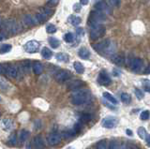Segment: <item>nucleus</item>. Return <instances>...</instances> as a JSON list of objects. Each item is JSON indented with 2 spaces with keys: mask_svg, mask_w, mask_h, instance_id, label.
Instances as JSON below:
<instances>
[{
  "mask_svg": "<svg viewBox=\"0 0 150 149\" xmlns=\"http://www.w3.org/2000/svg\"><path fill=\"white\" fill-rule=\"evenodd\" d=\"M90 99V92L86 89H78L75 90L71 97H70V101L73 105H82L87 102Z\"/></svg>",
  "mask_w": 150,
  "mask_h": 149,
  "instance_id": "f257e3e1",
  "label": "nucleus"
},
{
  "mask_svg": "<svg viewBox=\"0 0 150 149\" xmlns=\"http://www.w3.org/2000/svg\"><path fill=\"white\" fill-rule=\"evenodd\" d=\"M106 20V15L104 12H102L100 11L94 10L90 12L87 20V25L89 27H92L96 25L101 24V22Z\"/></svg>",
  "mask_w": 150,
  "mask_h": 149,
  "instance_id": "f03ea898",
  "label": "nucleus"
},
{
  "mask_svg": "<svg viewBox=\"0 0 150 149\" xmlns=\"http://www.w3.org/2000/svg\"><path fill=\"white\" fill-rule=\"evenodd\" d=\"M93 49L97 51L98 53L101 54H112V42L110 40H103L98 43H94L92 45Z\"/></svg>",
  "mask_w": 150,
  "mask_h": 149,
  "instance_id": "7ed1b4c3",
  "label": "nucleus"
},
{
  "mask_svg": "<svg viewBox=\"0 0 150 149\" xmlns=\"http://www.w3.org/2000/svg\"><path fill=\"white\" fill-rule=\"evenodd\" d=\"M105 32H106L105 27L101 24H98V25H96L90 27V33H89V36H90L91 40H97L98 39L102 38V37L105 35Z\"/></svg>",
  "mask_w": 150,
  "mask_h": 149,
  "instance_id": "20e7f679",
  "label": "nucleus"
},
{
  "mask_svg": "<svg viewBox=\"0 0 150 149\" xmlns=\"http://www.w3.org/2000/svg\"><path fill=\"white\" fill-rule=\"evenodd\" d=\"M1 29L2 30H6L11 32V34H16L18 32V25L16 24V22L14 20H6L1 21Z\"/></svg>",
  "mask_w": 150,
  "mask_h": 149,
  "instance_id": "39448f33",
  "label": "nucleus"
},
{
  "mask_svg": "<svg viewBox=\"0 0 150 149\" xmlns=\"http://www.w3.org/2000/svg\"><path fill=\"white\" fill-rule=\"evenodd\" d=\"M118 124V119L115 116H107L101 120V126L105 129H114Z\"/></svg>",
  "mask_w": 150,
  "mask_h": 149,
  "instance_id": "423d86ee",
  "label": "nucleus"
},
{
  "mask_svg": "<svg viewBox=\"0 0 150 149\" xmlns=\"http://www.w3.org/2000/svg\"><path fill=\"white\" fill-rule=\"evenodd\" d=\"M71 77V73H70L69 71H65V69H62V71H59L57 73L54 75V79L57 83H63L65 82H67L69 80V78Z\"/></svg>",
  "mask_w": 150,
  "mask_h": 149,
  "instance_id": "0eeeda50",
  "label": "nucleus"
},
{
  "mask_svg": "<svg viewBox=\"0 0 150 149\" xmlns=\"http://www.w3.org/2000/svg\"><path fill=\"white\" fill-rule=\"evenodd\" d=\"M144 61L141 58H132L129 61V68L133 72H139L143 68Z\"/></svg>",
  "mask_w": 150,
  "mask_h": 149,
  "instance_id": "6e6552de",
  "label": "nucleus"
},
{
  "mask_svg": "<svg viewBox=\"0 0 150 149\" xmlns=\"http://www.w3.org/2000/svg\"><path fill=\"white\" fill-rule=\"evenodd\" d=\"M23 48H25V52L29 53V54H34L39 51L40 43L36 40H30V41H27V42L25 44Z\"/></svg>",
  "mask_w": 150,
  "mask_h": 149,
  "instance_id": "1a4fd4ad",
  "label": "nucleus"
},
{
  "mask_svg": "<svg viewBox=\"0 0 150 149\" xmlns=\"http://www.w3.org/2000/svg\"><path fill=\"white\" fill-rule=\"evenodd\" d=\"M111 78L110 76L108 75V73L104 71H101L100 72L98 76V83H100V85H104V86H107L109 85L111 83Z\"/></svg>",
  "mask_w": 150,
  "mask_h": 149,
  "instance_id": "9d476101",
  "label": "nucleus"
},
{
  "mask_svg": "<svg viewBox=\"0 0 150 149\" xmlns=\"http://www.w3.org/2000/svg\"><path fill=\"white\" fill-rule=\"evenodd\" d=\"M31 144H32V146L36 149H43L45 147L44 140L42 138L41 135H37V136L33 138Z\"/></svg>",
  "mask_w": 150,
  "mask_h": 149,
  "instance_id": "9b49d317",
  "label": "nucleus"
},
{
  "mask_svg": "<svg viewBox=\"0 0 150 149\" xmlns=\"http://www.w3.org/2000/svg\"><path fill=\"white\" fill-rule=\"evenodd\" d=\"M47 142L51 146L57 145L61 142V136L57 133H51L47 136Z\"/></svg>",
  "mask_w": 150,
  "mask_h": 149,
  "instance_id": "f8f14e48",
  "label": "nucleus"
},
{
  "mask_svg": "<svg viewBox=\"0 0 150 149\" xmlns=\"http://www.w3.org/2000/svg\"><path fill=\"white\" fill-rule=\"evenodd\" d=\"M94 8H95V10H98V11H100L104 13H111L110 7L108 6V4L105 1H103V0H100V1L96 3L95 6H94Z\"/></svg>",
  "mask_w": 150,
  "mask_h": 149,
  "instance_id": "ddd939ff",
  "label": "nucleus"
},
{
  "mask_svg": "<svg viewBox=\"0 0 150 149\" xmlns=\"http://www.w3.org/2000/svg\"><path fill=\"white\" fill-rule=\"evenodd\" d=\"M83 85V83L80 80H74L72 82H70L68 85V89L69 90H78V88Z\"/></svg>",
  "mask_w": 150,
  "mask_h": 149,
  "instance_id": "4468645a",
  "label": "nucleus"
},
{
  "mask_svg": "<svg viewBox=\"0 0 150 149\" xmlns=\"http://www.w3.org/2000/svg\"><path fill=\"white\" fill-rule=\"evenodd\" d=\"M112 61L117 66H123L125 64V57L123 54H115L112 57Z\"/></svg>",
  "mask_w": 150,
  "mask_h": 149,
  "instance_id": "2eb2a0df",
  "label": "nucleus"
},
{
  "mask_svg": "<svg viewBox=\"0 0 150 149\" xmlns=\"http://www.w3.org/2000/svg\"><path fill=\"white\" fill-rule=\"evenodd\" d=\"M13 127V122L9 118H4L2 120V129L4 130H9Z\"/></svg>",
  "mask_w": 150,
  "mask_h": 149,
  "instance_id": "dca6fc26",
  "label": "nucleus"
},
{
  "mask_svg": "<svg viewBox=\"0 0 150 149\" xmlns=\"http://www.w3.org/2000/svg\"><path fill=\"white\" fill-rule=\"evenodd\" d=\"M78 54H79L80 57H81L82 59H84V60L88 59L89 56H90V53H89V51L86 47H82L81 49H80L78 51Z\"/></svg>",
  "mask_w": 150,
  "mask_h": 149,
  "instance_id": "f3484780",
  "label": "nucleus"
},
{
  "mask_svg": "<svg viewBox=\"0 0 150 149\" xmlns=\"http://www.w3.org/2000/svg\"><path fill=\"white\" fill-rule=\"evenodd\" d=\"M23 24L27 26H30V25H35V22H34V17H32L30 14H26L23 16Z\"/></svg>",
  "mask_w": 150,
  "mask_h": 149,
  "instance_id": "a211bd4d",
  "label": "nucleus"
},
{
  "mask_svg": "<svg viewBox=\"0 0 150 149\" xmlns=\"http://www.w3.org/2000/svg\"><path fill=\"white\" fill-rule=\"evenodd\" d=\"M32 68L34 73L37 74V75H40V74H41L42 71H43V67H42V65L40 62H34Z\"/></svg>",
  "mask_w": 150,
  "mask_h": 149,
  "instance_id": "6ab92c4d",
  "label": "nucleus"
},
{
  "mask_svg": "<svg viewBox=\"0 0 150 149\" xmlns=\"http://www.w3.org/2000/svg\"><path fill=\"white\" fill-rule=\"evenodd\" d=\"M8 75L11 78H16L18 75V69L15 66H8Z\"/></svg>",
  "mask_w": 150,
  "mask_h": 149,
  "instance_id": "aec40b11",
  "label": "nucleus"
},
{
  "mask_svg": "<svg viewBox=\"0 0 150 149\" xmlns=\"http://www.w3.org/2000/svg\"><path fill=\"white\" fill-rule=\"evenodd\" d=\"M41 55H42V57H43L44 59L49 60V59L52 58V56H53V53H52V51L49 48L44 47L43 49L41 50Z\"/></svg>",
  "mask_w": 150,
  "mask_h": 149,
  "instance_id": "412c9836",
  "label": "nucleus"
},
{
  "mask_svg": "<svg viewBox=\"0 0 150 149\" xmlns=\"http://www.w3.org/2000/svg\"><path fill=\"white\" fill-rule=\"evenodd\" d=\"M103 97H104L105 100H107L109 102H111V103L112 104V105H116L117 104V100H116V99L115 97L112 96V95H111L110 93H108V92H104L103 93Z\"/></svg>",
  "mask_w": 150,
  "mask_h": 149,
  "instance_id": "4be33fe9",
  "label": "nucleus"
},
{
  "mask_svg": "<svg viewBox=\"0 0 150 149\" xmlns=\"http://www.w3.org/2000/svg\"><path fill=\"white\" fill-rule=\"evenodd\" d=\"M73 67H74V69L76 71L77 73H79V74L83 73V71H84V67L83 66L82 63H80L78 61H75L73 63Z\"/></svg>",
  "mask_w": 150,
  "mask_h": 149,
  "instance_id": "5701e85b",
  "label": "nucleus"
},
{
  "mask_svg": "<svg viewBox=\"0 0 150 149\" xmlns=\"http://www.w3.org/2000/svg\"><path fill=\"white\" fill-rule=\"evenodd\" d=\"M8 143L11 146H15L16 144H17V135H16L15 132L11 133V135L9 136L8 141Z\"/></svg>",
  "mask_w": 150,
  "mask_h": 149,
  "instance_id": "b1692460",
  "label": "nucleus"
},
{
  "mask_svg": "<svg viewBox=\"0 0 150 149\" xmlns=\"http://www.w3.org/2000/svg\"><path fill=\"white\" fill-rule=\"evenodd\" d=\"M48 41H49V44L53 47L54 49H56L58 48L59 46V40L56 39V38H54V37H50V38L48 39Z\"/></svg>",
  "mask_w": 150,
  "mask_h": 149,
  "instance_id": "393cba45",
  "label": "nucleus"
},
{
  "mask_svg": "<svg viewBox=\"0 0 150 149\" xmlns=\"http://www.w3.org/2000/svg\"><path fill=\"white\" fill-rule=\"evenodd\" d=\"M121 148V143L118 140H112L109 144V149H120Z\"/></svg>",
  "mask_w": 150,
  "mask_h": 149,
  "instance_id": "a878e982",
  "label": "nucleus"
},
{
  "mask_svg": "<svg viewBox=\"0 0 150 149\" xmlns=\"http://www.w3.org/2000/svg\"><path fill=\"white\" fill-rule=\"evenodd\" d=\"M121 100L125 104H129L131 101V97L128 93H122L121 94Z\"/></svg>",
  "mask_w": 150,
  "mask_h": 149,
  "instance_id": "bb28decb",
  "label": "nucleus"
},
{
  "mask_svg": "<svg viewBox=\"0 0 150 149\" xmlns=\"http://www.w3.org/2000/svg\"><path fill=\"white\" fill-rule=\"evenodd\" d=\"M137 134H138V136L142 139V140H144V139H146V130H145V129L144 127H140L138 128L137 129Z\"/></svg>",
  "mask_w": 150,
  "mask_h": 149,
  "instance_id": "cd10ccee",
  "label": "nucleus"
},
{
  "mask_svg": "<svg viewBox=\"0 0 150 149\" xmlns=\"http://www.w3.org/2000/svg\"><path fill=\"white\" fill-rule=\"evenodd\" d=\"M69 21L70 24H71L72 25H74V26H76V25L81 24V18L78 17V16H70Z\"/></svg>",
  "mask_w": 150,
  "mask_h": 149,
  "instance_id": "c85d7f7f",
  "label": "nucleus"
},
{
  "mask_svg": "<svg viewBox=\"0 0 150 149\" xmlns=\"http://www.w3.org/2000/svg\"><path fill=\"white\" fill-rule=\"evenodd\" d=\"M55 57L58 61H61V62H68L69 61V56L66 54H63V53H58L55 55Z\"/></svg>",
  "mask_w": 150,
  "mask_h": 149,
  "instance_id": "c756f323",
  "label": "nucleus"
},
{
  "mask_svg": "<svg viewBox=\"0 0 150 149\" xmlns=\"http://www.w3.org/2000/svg\"><path fill=\"white\" fill-rule=\"evenodd\" d=\"M28 137H29V131L26 129H23L21 131V134H20V141L21 143H23L25 142L26 140L28 139Z\"/></svg>",
  "mask_w": 150,
  "mask_h": 149,
  "instance_id": "7c9ffc66",
  "label": "nucleus"
},
{
  "mask_svg": "<svg viewBox=\"0 0 150 149\" xmlns=\"http://www.w3.org/2000/svg\"><path fill=\"white\" fill-rule=\"evenodd\" d=\"M90 120H91V115L89 114H83L80 116V122H81L82 124L88 123Z\"/></svg>",
  "mask_w": 150,
  "mask_h": 149,
  "instance_id": "2f4dec72",
  "label": "nucleus"
},
{
  "mask_svg": "<svg viewBox=\"0 0 150 149\" xmlns=\"http://www.w3.org/2000/svg\"><path fill=\"white\" fill-rule=\"evenodd\" d=\"M97 146V149H107L108 145H107V141L105 139L103 140H100V141H98L96 144Z\"/></svg>",
  "mask_w": 150,
  "mask_h": 149,
  "instance_id": "473e14b6",
  "label": "nucleus"
},
{
  "mask_svg": "<svg viewBox=\"0 0 150 149\" xmlns=\"http://www.w3.org/2000/svg\"><path fill=\"white\" fill-rule=\"evenodd\" d=\"M11 50V44H2L1 47H0V53L2 54L8 53L9 51Z\"/></svg>",
  "mask_w": 150,
  "mask_h": 149,
  "instance_id": "72a5a7b5",
  "label": "nucleus"
},
{
  "mask_svg": "<svg viewBox=\"0 0 150 149\" xmlns=\"http://www.w3.org/2000/svg\"><path fill=\"white\" fill-rule=\"evenodd\" d=\"M64 40L66 41V42H68V43H71L72 41L74 40V36L72 33H67V34H65L64 36Z\"/></svg>",
  "mask_w": 150,
  "mask_h": 149,
  "instance_id": "f704fd0d",
  "label": "nucleus"
},
{
  "mask_svg": "<svg viewBox=\"0 0 150 149\" xmlns=\"http://www.w3.org/2000/svg\"><path fill=\"white\" fill-rule=\"evenodd\" d=\"M30 67H31V63L30 61H28V60H26V61H23V69L25 71V72L28 73L30 71Z\"/></svg>",
  "mask_w": 150,
  "mask_h": 149,
  "instance_id": "c9c22d12",
  "label": "nucleus"
},
{
  "mask_svg": "<svg viewBox=\"0 0 150 149\" xmlns=\"http://www.w3.org/2000/svg\"><path fill=\"white\" fill-rule=\"evenodd\" d=\"M46 32H47L48 34L55 33V32H56V27H55V25H52V24L48 25H47V27H46Z\"/></svg>",
  "mask_w": 150,
  "mask_h": 149,
  "instance_id": "e433bc0d",
  "label": "nucleus"
},
{
  "mask_svg": "<svg viewBox=\"0 0 150 149\" xmlns=\"http://www.w3.org/2000/svg\"><path fill=\"white\" fill-rule=\"evenodd\" d=\"M150 117V112L149 111H143L140 114V118L141 120H147Z\"/></svg>",
  "mask_w": 150,
  "mask_h": 149,
  "instance_id": "4c0bfd02",
  "label": "nucleus"
},
{
  "mask_svg": "<svg viewBox=\"0 0 150 149\" xmlns=\"http://www.w3.org/2000/svg\"><path fill=\"white\" fill-rule=\"evenodd\" d=\"M134 93H135V96L137 97L138 100H142L144 97V93L143 91H141L140 89H138V88H135L134 89Z\"/></svg>",
  "mask_w": 150,
  "mask_h": 149,
  "instance_id": "58836bf2",
  "label": "nucleus"
},
{
  "mask_svg": "<svg viewBox=\"0 0 150 149\" xmlns=\"http://www.w3.org/2000/svg\"><path fill=\"white\" fill-rule=\"evenodd\" d=\"M109 1H110L112 6L116 7V8H118L120 6V4H121V0H109Z\"/></svg>",
  "mask_w": 150,
  "mask_h": 149,
  "instance_id": "ea45409f",
  "label": "nucleus"
},
{
  "mask_svg": "<svg viewBox=\"0 0 150 149\" xmlns=\"http://www.w3.org/2000/svg\"><path fill=\"white\" fill-rule=\"evenodd\" d=\"M59 0H49L48 2H47V5H48L49 7H54L58 4Z\"/></svg>",
  "mask_w": 150,
  "mask_h": 149,
  "instance_id": "a19ab883",
  "label": "nucleus"
},
{
  "mask_svg": "<svg viewBox=\"0 0 150 149\" xmlns=\"http://www.w3.org/2000/svg\"><path fill=\"white\" fill-rule=\"evenodd\" d=\"M144 89L146 92L150 93V82L149 81H144Z\"/></svg>",
  "mask_w": 150,
  "mask_h": 149,
  "instance_id": "79ce46f5",
  "label": "nucleus"
},
{
  "mask_svg": "<svg viewBox=\"0 0 150 149\" xmlns=\"http://www.w3.org/2000/svg\"><path fill=\"white\" fill-rule=\"evenodd\" d=\"M8 65L1 64V73L2 74H7L8 73Z\"/></svg>",
  "mask_w": 150,
  "mask_h": 149,
  "instance_id": "37998d69",
  "label": "nucleus"
},
{
  "mask_svg": "<svg viewBox=\"0 0 150 149\" xmlns=\"http://www.w3.org/2000/svg\"><path fill=\"white\" fill-rule=\"evenodd\" d=\"M73 11L75 12H80V11H81V6H80L79 4H75L73 6Z\"/></svg>",
  "mask_w": 150,
  "mask_h": 149,
  "instance_id": "c03bdc74",
  "label": "nucleus"
},
{
  "mask_svg": "<svg viewBox=\"0 0 150 149\" xmlns=\"http://www.w3.org/2000/svg\"><path fill=\"white\" fill-rule=\"evenodd\" d=\"M76 34L78 36H83V29L82 28V27H79V28H77L76 30Z\"/></svg>",
  "mask_w": 150,
  "mask_h": 149,
  "instance_id": "a18cd8bd",
  "label": "nucleus"
},
{
  "mask_svg": "<svg viewBox=\"0 0 150 149\" xmlns=\"http://www.w3.org/2000/svg\"><path fill=\"white\" fill-rule=\"evenodd\" d=\"M126 133H127V135H129V136H133V133H132V131H131V129H126Z\"/></svg>",
  "mask_w": 150,
  "mask_h": 149,
  "instance_id": "49530a36",
  "label": "nucleus"
},
{
  "mask_svg": "<svg viewBox=\"0 0 150 149\" xmlns=\"http://www.w3.org/2000/svg\"><path fill=\"white\" fill-rule=\"evenodd\" d=\"M145 142H146V145L150 147V134L146 137V139H145Z\"/></svg>",
  "mask_w": 150,
  "mask_h": 149,
  "instance_id": "de8ad7c7",
  "label": "nucleus"
},
{
  "mask_svg": "<svg viewBox=\"0 0 150 149\" xmlns=\"http://www.w3.org/2000/svg\"><path fill=\"white\" fill-rule=\"evenodd\" d=\"M144 74H150V65H148V67L144 69Z\"/></svg>",
  "mask_w": 150,
  "mask_h": 149,
  "instance_id": "09e8293b",
  "label": "nucleus"
},
{
  "mask_svg": "<svg viewBox=\"0 0 150 149\" xmlns=\"http://www.w3.org/2000/svg\"><path fill=\"white\" fill-rule=\"evenodd\" d=\"M80 2H81L82 5H87V4H88V0H80Z\"/></svg>",
  "mask_w": 150,
  "mask_h": 149,
  "instance_id": "8fccbe9b",
  "label": "nucleus"
},
{
  "mask_svg": "<svg viewBox=\"0 0 150 149\" xmlns=\"http://www.w3.org/2000/svg\"><path fill=\"white\" fill-rule=\"evenodd\" d=\"M67 149H74V148H73L72 146H69V147H68Z\"/></svg>",
  "mask_w": 150,
  "mask_h": 149,
  "instance_id": "3c124183",
  "label": "nucleus"
},
{
  "mask_svg": "<svg viewBox=\"0 0 150 149\" xmlns=\"http://www.w3.org/2000/svg\"><path fill=\"white\" fill-rule=\"evenodd\" d=\"M88 149H90V148H88Z\"/></svg>",
  "mask_w": 150,
  "mask_h": 149,
  "instance_id": "603ef678",
  "label": "nucleus"
}]
</instances>
